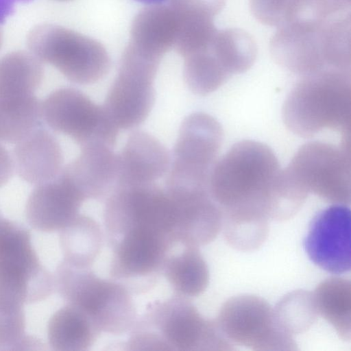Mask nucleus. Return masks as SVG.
Segmentation results:
<instances>
[{"label":"nucleus","instance_id":"nucleus-1","mask_svg":"<svg viewBox=\"0 0 351 351\" xmlns=\"http://www.w3.org/2000/svg\"><path fill=\"white\" fill-rule=\"evenodd\" d=\"M281 171L269 146L256 141H241L215 162L209 192L222 215L269 219Z\"/></svg>","mask_w":351,"mask_h":351},{"label":"nucleus","instance_id":"nucleus-2","mask_svg":"<svg viewBox=\"0 0 351 351\" xmlns=\"http://www.w3.org/2000/svg\"><path fill=\"white\" fill-rule=\"evenodd\" d=\"M128 334V350H235L215 320L205 318L190 298L176 294L149 304Z\"/></svg>","mask_w":351,"mask_h":351},{"label":"nucleus","instance_id":"nucleus-3","mask_svg":"<svg viewBox=\"0 0 351 351\" xmlns=\"http://www.w3.org/2000/svg\"><path fill=\"white\" fill-rule=\"evenodd\" d=\"M282 116L287 129L302 138L326 129L350 136V73L326 69L306 75L287 97Z\"/></svg>","mask_w":351,"mask_h":351},{"label":"nucleus","instance_id":"nucleus-4","mask_svg":"<svg viewBox=\"0 0 351 351\" xmlns=\"http://www.w3.org/2000/svg\"><path fill=\"white\" fill-rule=\"evenodd\" d=\"M53 278L55 289L66 304L86 313L101 332L121 335L134 326L138 315L133 295L120 282L63 261Z\"/></svg>","mask_w":351,"mask_h":351},{"label":"nucleus","instance_id":"nucleus-5","mask_svg":"<svg viewBox=\"0 0 351 351\" xmlns=\"http://www.w3.org/2000/svg\"><path fill=\"white\" fill-rule=\"evenodd\" d=\"M55 289L53 276L40 262L31 234L0 218V304L23 306L45 300Z\"/></svg>","mask_w":351,"mask_h":351},{"label":"nucleus","instance_id":"nucleus-6","mask_svg":"<svg viewBox=\"0 0 351 351\" xmlns=\"http://www.w3.org/2000/svg\"><path fill=\"white\" fill-rule=\"evenodd\" d=\"M27 45L41 62L52 65L75 84H94L110 69V58L99 42L60 25L35 26L27 35Z\"/></svg>","mask_w":351,"mask_h":351},{"label":"nucleus","instance_id":"nucleus-7","mask_svg":"<svg viewBox=\"0 0 351 351\" xmlns=\"http://www.w3.org/2000/svg\"><path fill=\"white\" fill-rule=\"evenodd\" d=\"M350 136L335 145L322 141L308 142L300 147L284 169L301 191L313 193L338 204L351 200Z\"/></svg>","mask_w":351,"mask_h":351},{"label":"nucleus","instance_id":"nucleus-8","mask_svg":"<svg viewBox=\"0 0 351 351\" xmlns=\"http://www.w3.org/2000/svg\"><path fill=\"white\" fill-rule=\"evenodd\" d=\"M161 59L129 43L104 108L119 129L136 128L149 116L155 100L154 81Z\"/></svg>","mask_w":351,"mask_h":351},{"label":"nucleus","instance_id":"nucleus-9","mask_svg":"<svg viewBox=\"0 0 351 351\" xmlns=\"http://www.w3.org/2000/svg\"><path fill=\"white\" fill-rule=\"evenodd\" d=\"M106 241L112 252L110 278L132 295L145 293L156 286L166 256L176 243L167 234L143 228H132Z\"/></svg>","mask_w":351,"mask_h":351},{"label":"nucleus","instance_id":"nucleus-10","mask_svg":"<svg viewBox=\"0 0 351 351\" xmlns=\"http://www.w3.org/2000/svg\"><path fill=\"white\" fill-rule=\"evenodd\" d=\"M104 223L106 239L134 228L153 230L173 239V204L165 189L156 182L117 185L106 197Z\"/></svg>","mask_w":351,"mask_h":351},{"label":"nucleus","instance_id":"nucleus-11","mask_svg":"<svg viewBox=\"0 0 351 351\" xmlns=\"http://www.w3.org/2000/svg\"><path fill=\"white\" fill-rule=\"evenodd\" d=\"M223 138L221 125L210 114L187 116L180 128L165 186L208 187Z\"/></svg>","mask_w":351,"mask_h":351},{"label":"nucleus","instance_id":"nucleus-12","mask_svg":"<svg viewBox=\"0 0 351 351\" xmlns=\"http://www.w3.org/2000/svg\"><path fill=\"white\" fill-rule=\"evenodd\" d=\"M41 117L53 130L72 138L80 147L101 143L113 147L118 128L103 106L71 87L58 88L40 104Z\"/></svg>","mask_w":351,"mask_h":351},{"label":"nucleus","instance_id":"nucleus-13","mask_svg":"<svg viewBox=\"0 0 351 351\" xmlns=\"http://www.w3.org/2000/svg\"><path fill=\"white\" fill-rule=\"evenodd\" d=\"M215 321L231 343L252 350H298L292 335L276 324L272 307L259 296L244 294L229 298Z\"/></svg>","mask_w":351,"mask_h":351},{"label":"nucleus","instance_id":"nucleus-14","mask_svg":"<svg viewBox=\"0 0 351 351\" xmlns=\"http://www.w3.org/2000/svg\"><path fill=\"white\" fill-rule=\"evenodd\" d=\"M311 261L324 271L340 274L350 270V210L344 204L319 212L304 240Z\"/></svg>","mask_w":351,"mask_h":351},{"label":"nucleus","instance_id":"nucleus-15","mask_svg":"<svg viewBox=\"0 0 351 351\" xmlns=\"http://www.w3.org/2000/svg\"><path fill=\"white\" fill-rule=\"evenodd\" d=\"M165 191L174 207V241L198 247L212 242L221 230L222 213L209 189Z\"/></svg>","mask_w":351,"mask_h":351},{"label":"nucleus","instance_id":"nucleus-16","mask_svg":"<svg viewBox=\"0 0 351 351\" xmlns=\"http://www.w3.org/2000/svg\"><path fill=\"white\" fill-rule=\"evenodd\" d=\"M83 195L62 171L53 179L36 185L25 206L27 221L34 229L60 231L79 214Z\"/></svg>","mask_w":351,"mask_h":351},{"label":"nucleus","instance_id":"nucleus-17","mask_svg":"<svg viewBox=\"0 0 351 351\" xmlns=\"http://www.w3.org/2000/svg\"><path fill=\"white\" fill-rule=\"evenodd\" d=\"M117 156L116 185L119 186L156 182L167 173L171 164L167 148L156 138L143 131L132 132Z\"/></svg>","mask_w":351,"mask_h":351},{"label":"nucleus","instance_id":"nucleus-18","mask_svg":"<svg viewBox=\"0 0 351 351\" xmlns=\"http://www.w3.org/2000/svg\"><path fill=\"white\" fill-rule=\"evenodd\" d=\"M62 171L86 199L106 198L117 183L118 156L108 145H88Z\"/></svg>","mask_w":351,"mask_h":351},{"label":"nucleus","instance_id":"nucleus-19","mask_svg":"<svg viewBox=\"0 0 351 351\" xmlns=\"http://www.w3.org/2000/svg\"><path fill=\"white\" fill-rule=\"evenodd\" d=\"M14 170L24 181L38 185L56 178L63 168V154L55 136L36 127L16 143Z\"/></svg>","mask_w":351,"mask_h":351},{"label":"nucleus","instance_id":"nucleus-20","mask_svg":"<svg viewBox=\"0 0 351 351\" xmlns=\"http://www.w3.org/2000/svg\"><path fill=\"white\" fill-rule=\"evenodd\" d=\"M222 0H171L176 34L173 49L184 58L206 48L217 32L213 17Z\"/></svg>","mask_w":351,"mask_h":351},{"label":"nucleus","instance_id":"nucleus-21","mask_svg":"<svg viewBox=\"0 0 351 351\" xmlns=\"http://www.w3.org/2000/svg\"><path fill=\"white\" fill-rule=\"evenodd\" d=\"M162 275L174 294L188 298L200 295L209 283V270L198 247L176 243L164 262Z\"/></svg>","mask_w":351,"mask_h":351},{"label":"nucleus","instance_id":"nucleus-22","mask_svg":"<svg viewBox=\"0 0 351 351\" xmlns=\"http://www.w3.org/2000/svg\"><path fill=\"white\" fill-rule=\"evenodd\" d=\"M176 24L169 5H152L141 10L131 26L130 43L159 58L173 48Z\"/></svg>","mask_w":351,"mask_h":351},{"label":"nucleus","instance_id":"nucleus-23","mask_svg":"<svg viewBox=\"0 0 351 351\" xmlns=\"http://www.w3.org/2000/svg\"><path fill=\"white\" fill-rule=\"evenodd\" d=\"M101 333L86 313L69 304L52 315L47 327L49 343L56 351H88Z\"/></svg>","mask_w":351,"mask_h":351},{"label":"nucleus","instance_id":"nucleus-24","mask_svg":"<svg viewBox=\"0 0 351 351\" xmlns=\"http://www.w3.org/2000/svg\"><path fill=\"white\" fill-rule=\"evenodd\" d=\"M104 237L95 219L79 214L60 231L62 261L74 267L91 268L102 250Z\"/></svg>","mask_w":351,"mask_h":351},{"label":"nucleus","instance_id":"nucleus-25","mask_svg":"<svg viewBox=\"0 0 351 351\" xmlns=\"http://www.w3.org/2000/svg\"><path fill=\"white\" fill-rule=\"evenodd\" d=\"M43 77L42 62L31 52H10L0 58V97L34 95Z\"/></svg>","mask_w":351,"mask_h":351},{"label":"nucleus","instance_id":"nucleus-26","mask_svg":"<svg viewBox=\"0 0 351 351\" xmlns=\"http://www.w3.org/2000/svg\"><path fill=\"white\" fill-rule=\"evenodd\" d=\"M313 296L318 313L335 329L341 339H351V282L329 278L317 285Z\"/></svg>","mask_w":351,"mask_h":351},{"label":"nucleus","instance_id":"nucleus-27","mask_svg":"<svg viewBox=\"0 0 351 351\" xmlns=\"http://www.w3.org/2000/svg\"><path fill=\"white\" fill-rule=\"evenodd\" d=\"M40 104L34 95L0 97V143L16 144L36 128Z\"/></svg>","mask_w":351,"mask_h":351},{"label":"nucleus","instance_id":"nucleus-28","mask_svg":"<svg viewBox=\"0 0 351 351\" xmlns=\"http://www.w3.org/2000/svg\"><path fill=\"white\" fill-rule=\"evenodd\" d=\"M273 310L276 324L291 335L308 330L319 315L313 293L302 289L286 294Z\"/></svg>","mask_w":351,"mask_h":351},{"label":"nucleus","instance_id":"nucleus-29","mask_svg":"<svg viewBox=\"0 0 351 351\" xmlns=\"http://www.w3.org/2000/svg\"><path fill=\"white\" fill-rule=\"evenodd\" d=\"M268 219L265 217L222 218L221 229L224 238L237 250H255L267 237Z\"/></svg>","mask_w":351,"mask_h":351},{"label":"nucleus","instance_id":"nucleus-30","mask_svg":"<svg viewBox=\"0 0 351 351\" xmlns=\"http://www.w3.org/2000/svg\"><path fill=\"white\" fill-rule=\"evenodd\" d=\"M23 306L0 304V350H28L41 343L25 335Z\"/></svg>","mask_w":351,"mask_h":351},{"label":"nucleus","instance_id":"nucleus-31","mask_svg":"<svg viewBox=\"0 0 351 351\" xmlns=\"http://www.w3.org/2000/svg\"><path fill=\"white\" fill-rule=\"evenodd\" d=\"M14 171L12 156L0 143V188L10 180Z\"/></svg>","mask_w":351,"mask_h":351},{"label":"nucleus","instance_id":"nucleus-32","mask_svg":"<svg viewBox=\"0 0 351 351\" xmlns=\"http://www.w3.org/2000/svg\"><path fill=\"white\" fill-rule=\"evenodd\" d=\"M32 0H0V24L10 16L15 10L16 3H26Z\"/></svg>","mask_w":351,"mask_h":351},{"label":"nucleus","instance_id":"nucleus-33","mask_svg":"<svg viewBox=\"0 0 351 351\" xmlns=\"http://www.w3.org/2000/svg\"><path fill=\"white\" fill-rule=\"evenodd\" d=\"M134 1H136L140 3H143L145 4L156 5V4L162 3V2L165 1V0H134Z\"/></svg>","mask_w":351,"mask_h":351},{"label":"nucleus","instance_id":"nucleus-34","mask_svg":"<svg viewBox=\"0 0 351 351\" xmlns=\"http://www.w3.org/2000/svg\"><path fill=\"white\" fill-rule=\"evenodd\" d=\"M3 43V34L2 29L0 27V50L2 47Z\"/></svg>","mask_w":351,"mask_h":351},{"label":"nucleus","instance_id":"nucleus-35","mask_svg":"<svg viewBox=\"0 0 351 351\" xmlns=\"http://www.w3.org/2000/svg\"><path fill=\"white\" fill-rule=\"evenodd\" d=\"M57 1H70V0H57Z\"/></svg>","mask_w":351,"mask_h":351},{"label":"nucleus","instance_id":"nucleus-36","mask_svg":"<svg viewBox=\"0 0 351 351\" xmlns=\"http://www.w3.org/2000/svg\"><path fill=\"white\" fill-rule=\"evenodd\" d=\"M0 218H1V216H0Z\"/></svg>","mask_w":351,"mask_h":351}]
</instances>
